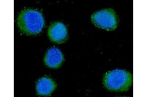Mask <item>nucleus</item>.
<instances>
[{"instance_id": "nucleus-3", "label": "nucleus", "mask_w": 147, "mask_h": 97, "mask_svg": "<svg viewBox=\"0 0 147 97\" xmlns=\"http://www.w3.org/2000/svg\"><path fill=\"white\" fill-rule=\"evenodd\" d=\"M92 20L97 26L106 30H112L117 26L115 14L111 9L97 12L92 16Z\"/></svg>"}, {"instance_id": "nucleus-5", "label": "nucleus", "mask_w": 147, "mask_h": 97, "mask_svg": "<svg viewBox=\"0 0 147 97\" xmlns=\"http://www.w3.org/2000/svg\"><path fill=\"white\" fill-rule=\"evenodd\" d=\"M66 27L63 23L57 22L52 25L49 30V36L53 41L60 42L67 36Z\"/></svg>"}, {"instance_id": "nucleus-1", "label": "nucleus", "mask_w": 147, "mask_h": 97, "mask_svg": "<svg viewBox=\"0 0 147 97\" xmlns=\"http://www.w3.org/2000/svg\"><path fill=\"white\" fill-rule=\"evenodd\" d=\"M18 24L23 33L36 34L43 28L44 20L39 12L32 9L25 10L19 16Z\"/></svg>"}, {"instance_id": "nucleus-2", "label": "nucleus", "mask_w": 147, "mask_h": 97, "mask_svg": "<svg viewBox=\"0 0 147 97\" xmlns=\"http://www.w3.org/2000/svg\"><path fill=\"white\" fill-rule=\"evenodd\" d=\"M132 82L131 75L123 69H115L107 73L105 83L107 88L112 90H127Z\"/></svg>"}, {"instance_id": "nucleus-4", "label": "nucleus", "mask_w": 147, "mask_h": 97, "mask_svg": "<svg viewBox=\"0 0 147 97\" xmlns=\"http://www.w3.org/2000/svg\"><path fill=\"white\" fill-rule=\"evenodd\" d=\"M63 57L60 49L56 47H52L49 49L46 55V64L49 67H57L62 62Z\"/></svg>"}, {"instance_id": "nucleus-6", "label": "nucleus", "mask_w": 147, "mask_h": 97, "mask_svg": "<svg viewBox=\"0 0 147 97\" xmlns=\"http://www.w3.org/2000/svg\"><path fill=\"white\" fill-rule=\"evenodd\" d=\"M55 88V82L48 78H42L39 80L37 83V92L41 95H48Z\"/></svg>"}]
</instances>
